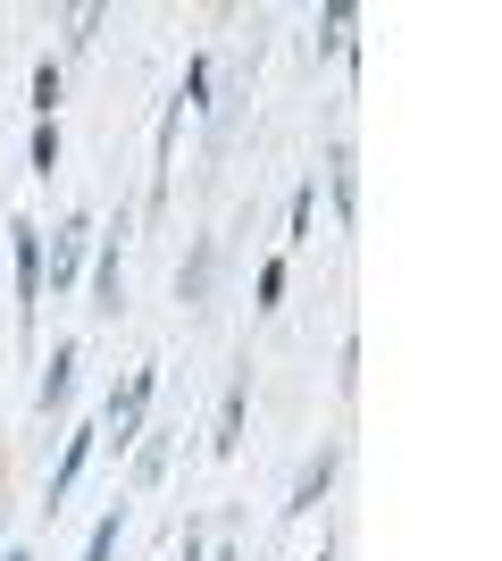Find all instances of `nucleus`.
Wrapping results in <instances>:
<instances>
[{
  "mask_svg": "<svg viewBox=\"0 0 502 561\" xmlns=\"http://www.w3.org/2000/svg\"><path fill=\"white\" fill-rule=\"evenodd\" d=\"M84 243H93V227H84V218H68V227L50 234V252H43L50 294H68V285H75V268H84Z\"/></svg>",
  "mask_w": 502,
  "mask_h": 561,
  "instance_id": "obj_6",
  "label": "nucleus"
},
{
  "mask_svg": "<svg viewBox=\"0 0 502 561\" xmlns=\"http://www.w3.org/2000/svg\"><path fill=\"white\" fill-rule=\"evenodd\" d=\"M167 478V436H143V453H135V486H160Z\"/></svg>",
  "mask_w": 502,
  "mask_h": 561,
  "instance_id": "obj_13",
  "label": "nucleus"
},
{
  "mask_svg": "<svg viewBox=\"0 0 502 561\" xmlns=\"http://www.w3.org/2000/svg\"><path fill=\"white\" fill-rule=\"evenodd\" d=\"M151 394H160V369H135L118 394H109V420H101V436L135 445V436H143V420H151Z\"/></svg>",
  "mask_w": 502,
  "mask_h": 561,
  "instance_id": "obj_2",
  "label": "nucleus"
},
{
  "mask_svg": "<svg viewBox=\"0 0 502 561\" xmlns=\"http://www.w3.org/2000/svg\"><path fill=\"white\" fill-rule=\"evenodd\" d=\"M311 50H352V9L335 0L327 18H318V34H311Z\"/></svg>",
  "mask_w": 502,
  "mask_h": 561,
  "instance_id": "obj_11",
  "label": "nucleus"
},
{
  "mask_svg": "<svg viewBox=\"0 0 502 561\" xmlns=\"http://www.w3.org/2000/svg\"><path fill=\"white\" fill-rule=\"evenodd\" d=\"M318 561H335V553H318Z\"/></svg>",
  "mask_w": 502,
  "mask_h": 561,
  "instance_id": "obj_19",
  "label": "nucleus"
},
{
  "mask_svg": "<svg viewBox=\"0 0 502 561\" xmlns=\"http://www.w3.org/2000/svg\"><path fill=\"white\" fill-rule=\"evenodd\" d=\"M335 461H343V453H335V445H318L311 461H302V478H293V503H285L293 519H302V512H318V503H327V486H335Z\"/></svg>",
  "mask_w": 502,
  "mask_h": 561,
  "instance_id": "obj_7",
  "label": "nucleus"
},
{
  "mask_svg": "<svg viewBox=\"0 0 502 561\" xmlns=\"http://www.w3.org/2000/svg\"><path fill=\"white\" fill-rule=\"evenodd\" d=\"M59 93H68V76H59V59H43L34 68V117H59Z\"/></svg>",
  "mask_w": 502,
  "mask_h": 561,
  "instance_id": "obj_12",
  "label": "nucleus"
},
{
  "mask_svg": "<svg viewBox=\"0 0 502 561\" xmlns=\"http://www.w3.org/2000/svg\"><path fill=\"white\" fill-rule=\"evenodd\" d=\"M311 210H318V185L293 193V218H285V243H311Z\"/></svg>",
  "mask_w": 502,
  "mask_h": 561,
  "instance_id": "obj_15",
  "label": "nucleus"
},
{
  "mask_svg": "<svg viewBox=\"0 0 502 561\" xmlns=\"http://www.w3.org/2000/svg\"><path fill=\"white\" fill-rule=\"evenodd\" d=\"M0 561H34V553H25V545H9V553H0Z\"/></svg>",
  "mask_w": 502,
  "mask_h": 561,
  "instance_id": "obj_18",
  "label": "nucleus"
},
{
  "mask_svg": "<svg viewBox=\"0 0 502 561\" xmlns=\"http://www.w3.org/2000/svg\"><path fill=\"white\" fill-rule=\"evenodd\" d=\"M75 369H84V344H75V335H59V344H50V360H43V386H34L43 420H59V411H68V394H75Z\"/></svg>",
  "mask_w": 502,
  "mask_h": 561,
  "instance_id": "obj_4",
  "label": "nucleus"
},
{
  "mask_svg": "<svg viewBox=\"0 0 502 561\" xmlns=\"http://www.w3.org/2000/svg\"><path fill=\"white\" fill-rule=\"evenodd\" d=\"M327 193H335V218H352L360 176H352V151H343V142H335V160H327Z\"/></svg>",
  "mask_w": 502,
  "mask_h": 561,
  "instance_id": "obj_9",
  "label": "nucleus"
},
{
  "mask_svg": "<svg viewBox=\"0 0 502 561\" xmlns=\"http://www.w3.org/2000/svg\"><path fill=\"white\" fill-rule=\"evenodd\" d=\"M93 453H101V427H68V445H59V461H50V512L75 494V478L93 469Z\"/></svg>",
  "mask_w": 502,
  "mask_h": 561,
  "instance_id": "obj_5",
  "label": "nucleus"
},
{
  "mask_svg": "<svg viewBox=\"0 0 502 561\" xmlns=\"http://www.w3.org/2000/svg\"><path fill=\"white\" fill-rule=\"evenodd\" d=\"M9 260H17V335H34V319H43V227L34 218L9 227Z\"/></svg>",
  "mask_w": 502,
  "mask_h": 561,
  "instance_id": "obj_1",
  "label": "nucleus"
},
{
  "mask_svg": "<svg viewBox=\"0 0 502 561\" xmlns=\"http://www.w3.org/2000/svg\"><path fill=\"white\" fill-rule=\"evenodd\" d=\"M118 537H126V503H109V512H101V528L84 537V561H118Z\"/></svg>",
  "mask_w": 502,
  "mask_h": 561,
  "instance_id": "obj_10",
  "label": "nucleus"
},
{
  "mask_svg": "<svg viewBox=\"0 0 502 561\" xmlns=\"http://www.w3.org/2000/svg\"><path fill=\"white\" fill-rule=\"evenodd\" d=\"M93 310H101V319H118V310H126V218L101 234V260H93Z\"/></svg>",
  "mask_w": 502,
  "mask_h": 561,
  "instance_id": "obj_3",
  "label": "nucleus"
},
{
  "mask_svg": "<svg viewBox=\"0 0 502 561\" xmlns=\"http://www.w3.org/2000/svg\"><path fill=\"white\" fill-rule=\"evenodd\" d=\"M252 294H260V310H277V302H285V260H268V268H260V285H252Z\"/></svg>",
  "mask_w": 502,
  "mask_h": 561,
  "instance_id": "obj_16",
  "label": "nucleus"
},
{
  "mask_svg": "<svg viewBox=\"0 0 502 561\" xmlns=\"http://www.w3.org/2000/svg\"><path fill=\"white\" fill-rule=\"evenodd\" d=\"M243 411H252V377H235V386H226V402H218V436H210L218 461H235V445H243Z\"/></svg>",
  "mask_w": 502,
  "mask_h": 561,
  "instance_id": "obj_8",
  "label": "nucleus"
},
{
  "mask_svg": "<svg viewBox=\"0 0 502 561\" xmlns=\"http://www.w3.org/2000/svg\"><path fill=\"white\" fill-rule=\"evenodd\" d=\"M59 168V117H34V176Z\"/></svg>",
  "mask_w": 502,
  "mask_h": 561,
  "instance_id": "obj_14",
  "label": "nucleus"
},
{
  "mask_svg": "<svg viewBox=\"0 0 502 561\" xmlns=\"http://www.w3.org/2000/svg\"><path fill=\"white\" fill-rule=\"evenodd\" d=\"M201 285H210V243L192 252V268H185V302H201Z\"/></svg>",
  "mask_w": 502,
  "mask_h": 561,
  "instance_id": "obj_17",
  "label": "nucleus"
}]
</instances>
